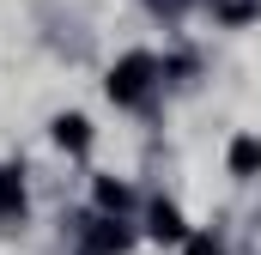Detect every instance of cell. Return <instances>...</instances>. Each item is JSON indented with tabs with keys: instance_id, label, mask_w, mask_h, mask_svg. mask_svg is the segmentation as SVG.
<instances>
[{
	"instance_id": "277c9868",
	"label": "cell",
	"mask_w": 261,
	"mask_h": 255,
	"mask_svg": "<svg viewBox=\"0 0 261 255\" xmlns=\"http://www.w3.org/2000/svg\"><path fill=\"white\" fill-rule=\"evenodd\" d=\"M146 225H152V237H158V243H182V237H189V225H182V213H176L170 200H152Z\"/></svg>"
},
{
	"instance_id": "6da1fadb",
	"label": "cell",
	"mask_w": 261,
	"mask_h": 255,
	"mask_svg": "<svg viewBox=\"0 0 261 255\" xmlns=\"http://www.w3.org/2000/svg\"><path fill=\"white\" fill-rule=\"evenodd\" d=\"M152 79H158V61H152L146 49H134V55H122V61L110 67V97H116V104H146Z\"/></svg>"
},
{
	"instance_id": "3957f363",
	"label": "cell",
	"mask_w": 261,
	"mask_h": 255,
	"mask_svg": "<svg viewBox=\"0 0 261 255\" xmlns=\"http://www.w3.org/2000/svg\"><path fill=\"white\" fill-rule=\"evenodd\" d=\"M0 219H24V170L18 164H0Z\"/></svg>"
},
{
	"instance_id": "7a4b0ae2",
	"label": "cell",
	"mask_w": 261,
	"mask_h": 255,
	"mask_svg": "<svg viewBox=\"0 0 261 255\" xmlns=\"http://www.w3.org/2000/svg\"><path fill=\"white\" fill-rule=\"evenodd\" d=\"M134 237L116 225V219H97V225H85V255H122Z\"/></svg>"
},
{
	"instance_id": "5b68a950",
	"label": "cell",
	"mask_w": 261,
	"mask_h": 255,
	"mask_svg": "<svg viewBox=\"0 0 261 255\" xmlns=\"http://www.w3.org/2000/svg\"><path fill=\"white\" fill-rule=\"evenodd\" d=\"M225 164H231V176H261V140L255 134H237L231 152H225Z\"/></svg>"
},
{
	"instance_id": "8992f818",
	"label": "cell",
	"mask_w": 261,
	"mask_h": 255,
	"mask_svg": "<svg viewBox=\"0 0 261 255\" xmlns=\"http://www.w3.org/2000/svg\"><path fill=\"white\" fill-rule=\"evenodd\" d=\"M55 146H61V152H85V146H91V122H85L79 110H73V116H55Z\"/></svg>"
},
{
	"instance_id": "9c48e42d",
	"label": "cell",
	"mask_w": 261,
	"mask_h": 255,
	"mask_svg": "<svg viewBox=\"0 0 261 255\" xmlns=\"http://www.w3.org/2000/svg\"><path fill=\"white\" fill-rule=\"evenodd\" d=\"M152 6H170V12H176V6H182V0H152Z\"/></svg>"
},
{
	"instance_id": "52a82bcc",
	"label": "cell",
	"mask_w": 261,
	"mask_h": 255,
	"mask_svg": "<svg viewBox=\"0 0 261 255\" xmlns=\"http://www.w3.org/2000/svg\"><path fill=\"white\" fill-rule=\"evenodd\" d=\"M213 12L225 24H249V18H261V0H213Z\"/></svg>"
},
{
	"instance_id": "ba28073f",
	"label": "cell",
	"mask_w": 261,
	"mask_h": 255,
	"mask_svg": "<svg viewBox=\"0 0 261 255\" xmlns=\"http://www.w3.org/2000/svg\"><path fill=\"white\" fill-rule=\"evenodd\" d=\"M134 194H128V183H116V176H97V207L103 213H122Z\"/></svg>"
}]
</instances>
